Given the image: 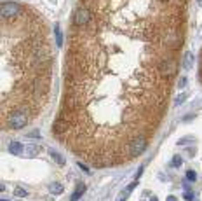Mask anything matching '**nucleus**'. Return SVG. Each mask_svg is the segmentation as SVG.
<instances>
[{
  "mask_svg": "<svg viewBox=\"0 0 202 201\" xmlns=\"http://www.w3.org/2000/svg\"><path fill=\"white\" fill-rule=\"evenodd\" d=\"M2 201H7V199H2Z\"/></svg>",
  "mask_w": 202,
  "mask_h": 201,
  "instance_id": "nucleus-22",
  "label": "nucleus"
},
{
  "mask_svg": "<svg viewBox=\"0 0 202 201\" xmlns=\"http://www.w3.org/2000/svg\"><path fill=\"white\" fill-rule=\"evenodd\" d=\"M9 152H11V154H14V156H21V154H23V145L19 142H11Z\"/></svg>",
  "mask_w": 202,
  "mask_h": 201,
  "instance_id": "nucleus-3",
  "label": "nucleus"
},
{
  "mask_svg": "<svg viewBox=\"0 0 202 201\" xmlns=\"http://www.w3.org/2000/svg\"><path fill=\"white\" fill-rule=\"evenodd\" d=\"M185 98H186V94L183 93L181 96H178V98H176V102H174V103H176V105H180V103H183V102H185Z\"/></svg>",
  "mask_w": 202,
  "mask_h": 201,
  "instance_id": "nucleus-14",
  "label": "nucleus"
},
{
  "mask_svg": "<svg viewBox=\"0 0 202 201\" xmlns=\"http://www.w3.org/2000/svg\"><path fill=\"white\" fill-rule=\"evenodd\" d=\"M186 179H188L190 182H193V180L197 179V175H195V171H192V170H190V171H186Z\"/></svg>",
  "mask_w": 202,
  "mask_h": 201,
  "instance_id": "nucleus-12",
  "label": "nucleus"
},
{
  "mask_svg": "<svg viewBox=\"0 0 202 201\" xmlns=\"http://www.w3.org/2000/svg\"><path fill=\"white\" fill-rule=\"evenodd\" d=\"M167 201H178V199H176L174 196H169V198H167Z\"/></svg>",
  "mask_w": 202,
  "mask_h": 201,
  "instance_id": "nucleus-19",
  "label": "nucleus"
},
{
  "mask_svg": "<svg viewBox=\"0 0 202 201\" xmlns=\"http://www.w3.org/2000/svg\"><path fill=\"white\" fill-rule=\"evenodd\" d=\"M51 157H53L54 161H56L57 165L59 166H63L65 165V157L61 156V154H59V152H56V151H51Z\"/></svg>",
  "mask_w": 202,
  "mask_h": 201,
  "instance_id": "nucleus-8",
  "label": "nucleus"
},
{
  "mask_svg": "<svg viewBox=\"0 0 202 201\" xmlns=\"http://www.w3.org/2000/svg\"><path fill=\"white\" fill-rule=\"evenodd\" d=\"M199 2H200V4H202V0H199Z\"/></svg>",
  "mask_w": 202,
  "mask_h": 201,
  "instance_id": "nucleus-21",
  "label": "nucleus"
},
{
  "mask_svg": "<svg viewBox=\"0 0 202 201\" xmlns=\"http://www.w3.org/2000/svg\"><path fill=\"white\" fill-rule=\"evenodd\" d=\"M150 201H158V199H157V196H152V198H150Z\"/></svg>",
  "mask_w": 202,
  "mask_h": 201,
  "instance_id": "nucleus-20",
  "label": "nucleus"
},
{
  "mask_svg": "<svg viewBox=\"0 0 202 201\" xmlns=\"http://www.w3.org/2000/svg\"><path fill=\"white\" fill-rule=\"evenodd\" d=\"M51 192H53V194H61L63 192V185L61 184H51Z\"/></svg>",
  "mask_w": 202,
  "mask_h": 201,
  "instance_id": "nucleus-10",
  "label": "nucleus"
},
{
  "mask_svg": "<svg viewBox=\"0 0 202 201\" xmlns=\"http://www.w3.org/2000/svg\"><path fill=\"white\" fill-rule=\"evenodd\" d=\"M190 0H77L53 126L77 157L108 168L141 156L167 110Z\"/></svg>",
  "mask_w": 202,
  "mask_h": 201,
  "instance_id": "nucleus-1",
  "label": "nucleus"
},
{
  "mask_svg": "<svg viewBox=\"0 0 202 201\" xmlns=\"http://www.w3.org/2000/svg\"><path fill=\"white\" fill-rule=\"evenodd\" d=\"M183 63H185V68H186V70H190V68L193 67V53L192 51H186V53H185Z\"/></svg>",
  "mask_w": 202,
  "mask_h": 201,
  "instance_id": "nucleus-4",
  "label": "nucleus"
},
{
  "mask_svg": "<svg viewBox=\"0 0 202 201\" xmlns=\"http://www.w3.org/2000/svg\"><path fill=\"white\" fill-rule=\"evenodd\" d=\"M172 166H174V168H178V166H181V157L174 156V159H172Z\"/></svg>",
  "mask_w": 202,
  "mask_h": 201,
  "instance_id": "nucleus-13",
  "label": "nucleus"
},
{
  "mask_svg": "<svg viewBox=\"0 0 202 201\" xmlns=\"http://www.w3.org/2000/svg\"><path fill=\"white\" fill-rule=\"evenodd\" d=\"M54 35H56V45H57V47H61V45H63V33H61V26H59V23L54 25Z\"/></svg>",
  "mask_w": 202,
  "mask_h": 201,
  "instance_id": "nucleus-5",
  "label": "nucleus"
},
{
  "mask_svg": "<svg viewBox=\"0 0 202 201\" xmlns=\"http://www.w3.org/2000/svg\"><path fill=\"white\" fill-rule=\"evenodd\" d=\"M134 187H136V182H132L131 185H127V187H126V191H122V192L119 194V201H124V199H126V198L131 194V191H132Z\"/></svg>",
  "mask_w": 202,
  "mask_h": 201,
  "instance_id": "nucleus-6",
  "label": "nucleus"
},
{
  "mask_svg": "<svg viewBox=\"0 0 202 201\" xmlns=\"http://www.w3.org/2000/svg\"><path fill=\"white\" fill-rule=\"evenodd\" d=\"M185 199H193V196H192V192H185Z\"/></svg>",
  "mask_w": 202,
  "mask_h": 201,
  "instance_id": "nucleus-17",
  "label": "nucleus"
},
{
  "mask_svg": "<svg viewBox=\"0 0 202 201\" xmlns=\"http://www.w3.org/2000/svg\"><path fill=\"white\" fill-rule=\"evenodd\" d=\"M199 79L202 82V51H200V63H199Z\"/></svg>",
  "mask_w": 202,
  "mask_h": 201,
  "instance_id": "nucleus-15",
  "label": "nucleus"
},
{
  "mask_svg": "<svg viewBox=\"0 0 202 201\" xmlns=\"http://www.w3.org/2000/svg\"><path fill=\"white\" fill-rule=\"evenodd\" d=\"M84 191H85V185H84V184H79V185H77V191L71 194V201H77V199H79V198L84 194Z\"/></svg>",
  "mask_w": 202,
  "mask_h": 201,
  "instance_id": "nucleus-7",
  "label": "nucleus"
},
{
  "mask_svg": "<svg viewBox=\"0 0 202 201\" xmlns=\"http://www.w3.org/2000/svg\"><path fill=\"white\" fill-rule=\"evenodd\" d=\"M178 86H180V88H185V86H186V77H181L180 82H178Z\"/></svg>",
  "mask_w": 202,
  "mask_h": 201,
  "instance_id": "nucleus-16",
  "label": "nucleus"
},
{
  "mask_svg": "<svg viewBox=\"0 0 202 201\" xmlns=\"http://www.w3.org/2000/svg\"><path fill=\"white\" fill-rule=\"evenodd\" d=\"M30 136H33V138H37V136H39V131H33V133H30Z\"/></svg>",
  "mask_w": 202,
  "mask_h": 201,
  "instance_id": "nucleus-18",
  "label": "nucleus"
},
{
  "mask_svg": "<svg viewBox=\"0 0 202 201\" xmlns=\"http://www.w3.org/2000/svg\"><path fill=\"white\" fill-rule=\"evenodd\" d=\"M2 31V126L14 116L35 119L44 110L51 91L53 54L45 19L30 5L4 2Z\"/></svg>",
  "mask_w": 202,
  "mask_h": 201,
  "instance_id": "nucleus-2",
  "label": "nucleus"
},
{
  "mask_svg": "<svg viewBox=\"0 0 202 201\" xmlns=\"http://www.w3.org/2000/svg\"><path fill=\"white\" fill-rule=\"evenodd\" d=\"M14 194H16L18 198H25V196H26V191L21 189V187H18V189H14Z\"/></svg>",
  "mask_w": 202,
  "mask_h": 201,
  "instance_id": "nucleus-11",
  "label": "nucleus"
},
{
  "mask_svg": "<svg viewBox=\"0 0 202 201\" xmlns=\"http://www.w3.org/2000/svg\"><path fill=\"white\" fill-rule=\"evenodd\" d=\"M39 152H40V147H37V145H28L26 147V156L30 157H35Z\"/></svg>",
  "mask_w": 202,
  "mask_h": 201,
  "instance_id": "nucleus-9",
  "label": "nucleus"
},
{
  "mask_svg": "<svg viewBox=\"0 0 202 201\" xmlns=\"http://www.w3.org/2000/svg\"><path fill=\"white\" fill-rule=\"evenodd\" d=\"M117 201H119V199H117Z\"/></svg>",
  "mask_w": 202,
  "mask_h": 201,
  "instance_id": "nucleus-23",
  "label": "nucleus"
}]
</instances>
